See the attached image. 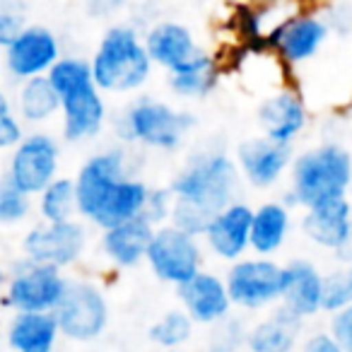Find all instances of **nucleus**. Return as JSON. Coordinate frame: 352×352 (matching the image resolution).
<instances>
[{
  "label": "nucleus",
  "mask_w": 352,
  "mask_h": 352,
  "mask_svg": "<svg viewBox=\"0 0 352 352\" xmlns=\"http://www.w3.org/2000/svg\"><path fill=\"white\" fill-rule=\"evenodd\" d=\"M196 323L193 318L179 309H166L157 321H152V326L147 328V338L152 340V345H157L160 350H179L193 338Z\"/></svg>",
  "instance_id": "c85d7f7f"
},
{
  "label": "nucleus",
  "mask_w": 352,
  "mask_h": 352,
  "mask_svg": "<svg viewBox=\"0 0 352 352\" xmlns=\"http://www.w3.org/2000/svg\"><path fill=\"white\" fill-rule=\"evenodd\" d=\"M0 352H3V350H0Z\"/></svg>",
  "instance_id": "37998d69"
},
{
  "label": "nucleus",
  "mask_w": 352,
  "mask_h": 352,
  "mask_svg": "<svg viewBox=\"0 0 352 352\" xmlns=\"http://www.w3.org/2000/svg\"><path fill=\"white\" fill-rule=\"evenodd\" d=\"M68 287V278L60 268L22 256L8 270V287L0 307L17 311H56Z\"/></svg>",
  "instance_id": "6e6552de"
},
{
  "label": "nucleus",
  "mask_w": 352,
  "mask_h": 352,
  "mask_svg": "<svg viewBox=\"0 0 352 352\" xmlns=\"http://www.w3.org/2000/svg\"><path fill=\"white\" fill-rule=\"evenodd\" d=\"M176 297L196 326H215L222 318L232 316V309H234L230 292H227L225 275L206 268L184 285H179Z\"/></svg>",
  "instance_id": "a211bd4d"
},
{
  "label": "nucleus",
  "mask_w": 352,
  "mask_h": 352,
  "mask_svg": "<svg viewBox=\"0 0 352 352\" xmlns=\"http://www.w3.org/2000/svg\"><path fill=\"white\" fill-rule=\"evenodd\" d=\"M60 97V135L65 142L94 140L104 131L109 107L87 58L63 56L46 75Z\"/></svg>",
  "instance_id": "7ed1b4c3"
},
{
  "label": "nucleus",
  "mask_w": 352,
  "mask_h": 352,
  "mask_svg": "<svg viewBox=\"0 0 352 352\" xmlns=\"http://www.w3.org/2000/svg\"><path fill=\"white\" fill-rule=\"evenodd\" d=\"M12 104H15V113L22 118L25 126H46L60 113V97L46 75L17 85V94Z\"/></svg>",
  "instance_id": "bb28decb"
},
{
  "label": "nucleus",
  "mask_w": 352,
  "mask_h": 352,
  "mask_svg": "<svg viewBox=\"0 0 352 352\" xmlns=\"http://www.w3.org/2000/svg\"><path fill=\"white\" fill-rule=\"evenodd\" d=\"M171 210H174V193H171V188L169 186L150 188V196H147L145 212H142V215L155 227H160L171 220Z\"/></svg>",
  "instance_id": "72a5a7b5"
},
{
  "label": "nucleus",
  "mask_w": 352,
  "mask_h": 352,
  "mask_svg": "<svg viewBox=\"0 0 352 352\" xmlns=\"http://www.w3.org/2000/svg\"><path fill=\"white\" fill-rule=\"evenodd\" d=\"M25 27H27L25 15L17 8L8 6V3H0V49L6 51Z\"/></svg>",
  "instance_id": "f704fd0d"
},
{
  "label": "nucleus",
  "mask_w": 352,
  "mask_h": 352,
  "mask_svg": "<svg viewBox=\"0 0 352 352\" xmlns=\"http://www.w3.org/2000/svg\"><path fill=\"white\" fill-rule=\"evenodd\" d=\"M352 184V157L338 142H321L299 152L289 166V191L283 203L289 208H314L347 196Z\"/></svg>",
  "instance_id": "39448f33"
},
{
  "label": "nucleus",
  "mask_w": 352,
  "mask_h": 352,
  "mask_svg": "<svg viewBox=\"0 0 352 352\" xmlns=\"http://www.w3.org/2000/svg\"><path fill=\"white\" fill-rule=\"evenodd\" d=\"M304 318L285 309L283 304L273 307L265 318L249 326L246 350L249 352H294L302 336Z\"/></svg>",
  "instance_id": "b1692460"
},
{
  "label": "nucleus",
  "mask_w": 352,
  "mask_h": 352,
  "mask_svg": "<svg viewBox=\"0 0 352 352\" xmlns=\"http://www.w3.org/2000/svg\"><path fill=\"white\" fill-rule=\"evenodd\" d=\"M145 263L157 280L179 287L203 270L206 246H203L201 236L188 234V232L166 222V225L157 227L152 234Z\"/></svg>",
  "instance_id": "1a4fd4ad"
},
{
  "label": "nucleus",
  "mask_w": 352,
  "mask_h": 352,
  "mask_svg": "<svg viewBox=\"0 0 352 352\" xmlns=\"http://www.w3.org/2000/svg\"><path fill=\"white\" fill-rule=\"evenodd\" d=\"M328 34H331V27H328L326 17L307 10L285 22L268 39L265 49L273 51L283 65L292 68V65H302L311 60L328 41Z\"/></svg>",
  "instance_id": "f3484780"
},
{
  "label": "nucleus",
  "mask_w": 352,
  "mask_h": 352,
  "mask_svg": "<svg viewBox=\"0 0 352 352\" xmlns=\"http://www.w3.org/2000/svg\"><path fill=\"white\" fill-rule=\"evenodd\" d=\"M73 179L78 217L97 230H109L145 212L150 186L133 174L126 147L113 145L89 155Z\"/></svg>",
  "instance_id": "f257e3e1"
},
{
  "label": "nucleus",
  "mask_w": 352,
  "mask_h": 352,
  "mask_svg": "<svg viewBox=\"0 0 352 352\" xmlns=\"http://www.w3.org/2000/svg\"><path fill=\"white\" fill-rule=\"evenodd\" d=\"M220 78H222L220 58L215 54H210V51H206L201 58L188 63L186 68L166 73V85H169L171 94H176L179 99L198 102V99H206L220 85Z\"/></svg>",
  "instance_id": "a878e982"
},
{
  "label": "nucleus",
  "mask_w": 352,
  "mask_h": 352,
  "mask_svg": "<svg viewBox=\"0 0 352 352\" xmlns=\"http://www.w3.org/2000/svg\"><path fill=\"white\" fill-rule=\"evenodd\" d=\"M25 135V123L15 113V104L0 89V150L10 152Z\"/></svg>",
  "instance_id": "2f4dec72"
},
{
  "label": "nucleus",
  "mask_w": 352,
  "mask_h": 352,
  "mask_svg": "<svg viewBox=\"0 0 352 352\" xmlns=\"http://www.w3.org/2000/svg\"><path fill=\"white\" fill-rule=\"evenodd\" d=\"M251 220L254 208L239 198L217 210L201 234L206 251L227 265L244 258L246 251H251Z\"/></svg>",
  "instance_id": "2eb2a0df"
},
{
  "label": "nucleus",
  "mask_w": 352,
  "mask_h": 352,
  "mask_svg": "<svg viewBox=\"0 0 352 352\" xmlns=\"http://www.w3.org/2000/svg\"><path fill=\"white\" fill-rule=\"evenodd\" d=\"M323 17H326L331 32H338V34H350L352 32V8L347 6V3H336V6H331Z\"/></svg>",
  "instance_id": "e433bc0d"
},
{
  "label": "nucleus",
  "mask_w": 352,
  "mask_h": 352,
  "mask_svg": "<svg viewBox=\"0 0 352 352\" xmlns=\"http://www.w3.org/2000/svg\"><path fill=\"white\" fill-rule=\"evenodd\" d=\"M36 212L41 222L78 220V193L73 176H58L36 196Z\"/></svg>",
  "instance_id": "cd10ccee"
},
{
  "label": "nucleus",
  "mask_w": 352,
  "mask_h": 352,
  "mask_svg": "<svg viewBox=\"0 0 352 352\" xmlns=\"http://www.w3.org/2000/svg\"><path fill=\"white\" fill-rule=\"evenodd\" d=\"M292 160V145H283V142H275L265 135L246 138L244 142L236 145L234 152L239 176L249 186L261 188V191L280 184V179L289 174Z\"/></svg>",
  "instance_id": "dca6fc26"
},
{
  "label": "nucleus",
  "mask_w": 352,
  "mask_h": 352,
  "mask_svg": "<svg viewBox=\"0 0 352 352\" xmlns=\"http://www.w3.org/2000/svg\"><path fill=\"white\" fill-rule=\"evenodd\" d=\"M166 352H179V350H166Z\"/></svg>",
  "instance_id": "79ce46f5"
},
{
  "label": "nucleus",
  "mask_w": 352,
  "mask_h": 352,
  "mask_svg": "<svg viewBox=\"0 0 352 352\" xmlns=\"http://www.w3.org/2000/svg\"><path fill=\"white\" fill-rule=\"evenodd\" d=\"M249 326L239 316H227L208 331V352H239L246 347Z\"/></svg>",
  "instance_id": "c756f323"
},
{
  "label": "nucleus",
  "mask_w": 352,
  "mask_h": 352,
  "mask_svg": "<svg viewBox=\"0 0 352 352\" xmlns=\"http://www.w3.org/2000/svg\"><path fill=\"white\" fill-rule=\"evenodd\" d=\"M302 232L311 244L333 251L340 263H352V206L347 196L307 208Z\"/></svg>",
  "instance_id": "4468645a"
},
{
  "label": "nucleus",
  "mask_w": 352,
  "mask_h": 352,
  "mask_svg": "<svg viewBox=\"0 0 352 352\" xmlns=\"http://www.w3.org/2000/svg\"><path fill=\"white\" fill-rule=\"evenodd\" d=\"M22 256L34 263L65 270L82 258L87 249V230L80 220L39 222L22 236Z\"/></svg>",
  "instance_id": "f8f14e48"
},
{
  "label": "nucleus",
  "mask_w": 352,
  "mask_h": 352,
  "mask_svg": "<svg viewBox=\"0 0 352 352\" xmlns=\"http://www.w3.org/2000/svg\"><path fill=\"white\" fill-rule=\"evenodd\" d=\"M60 336L75 342H92L104 336L111 318L104 289L92 280H68V287L54 311Z\"/></svg>",
  "instance_id": "9d476101"
},
{
  "label": "nucleus",
  "mask_w": 352,
  "mask_h": 352,
  "mask_svg": "<svg viewBox=\"0 0 352 352\" xmlns=\"http://www.w3.org/2000/svg\"><path fill=\"white\" fill-rule=\"evenodd\" d=\"M157 227L145 215L126 220L121 225H113L109 230H102L99 236V251L107 258L111 268L131 270L145 263L147 249H150L152 234Z\"/></svg>",
  "instance_id": "412c9836"
},
{
  "label": "nucleus",
  "mask_w": 352,
  "mask_h": 352,
  "mask_svg": "<svg viewBox=\"0 0 352 352\" xmlns=\"http://www.w3.org/2000/svg\"><path fill=\"white\" fill-rule=\"evenodd\" d=\"M126 6V0H87V10L94 17H109Z\"/></svg>",
  "instance_id": "58836bf2"
},
{
  "label": "nucleus",
  "mask_w": 352,
  "mask_h": 352,
  "mask_svg": "<svg viewBox=\"0 0 352 352\" xmlns=\"http://www.w3.org/2000/svg\"><path fill=\"white\" fill-rule=\"evenodd\" d=\"M292 230V208L283 201H265L254 208L251 220V251L256 256L273 258L289 239Z\"/></svg>",
  "instance_id": "393cba45"
},
{
  "label": "nucleus",
  "mask_w": 352,
  "mask_h": 352,
  "mask_svg": "<svg viewBox=\"0 0 352 352\" xmlns=\"http://www.w3.org/2000/svg\"><path fill=\"white\" fill-rule=\"evenodd\" d=\"M345 278H347V285H350V292H352V263L350 265H345Z\"/></svg>",
  "instance_id": "a19ab883"
},
{
  "label": "nucleus",
  "mask_w": 352,
  "mask_h": 352,
  "mask_svg": "<svg viewBox=\"0 0 352 352\" xmlns=\"http://www.w3.org/2000/svg\"><path fill=\"white\" fill-rule=\"evenodd\" d=\"M225 285L234 309L263 311L278 307L285 287V265L268 256H244L227 265Z\"/></svg>",
  "instance_id": "0eeeda50"
},
{
  "label": "nucleus",
  "mask_w": 352,
  "mask_h": 352,
  "mask_svg": "<svg viewBox=\"0 0 352 352\" xmlns=\"http://www.w3.org/2000/svg\"><path fill=\"white\" fill-rule=\"evenodd\" d=\"M328 333H331L333 340H336L342 350L352 352V304H347V307L340 309V311L331 314Z\"/></svg>",
  "instance_id": "c9c22d12"
},
{
  "label": "nucleus",
  "mask_w": 352,
  "mask_h": 352,
  "mask_svg": "<svg viewBox=\"0 0 352 352\" xmlns=\"http://www.w3.org/2000/svg\"><path fill=\"white\" fill-rule=\"evenodd\" d=\"M280 304L304 321L323 311V273L311 261L294 258L285 265V287Z\"/></svg>",
  "instance_id": "5701e85b"
},
{
  "label": "nucleus",
  "mask_w": 352,
  "mask_h": 352,
  "mask_svg": "<svg viewBox=\"0 0 352 352\" xmlns=\"http://www.w3.org/2000/svg\"><path fill=\"white\" fill-rule=\"evenodd\" d=\"M258 126L265 138L283 145H292L309 126V111L302 94L289 85L273 89L258 104Z\"/></svg>",
  "instance_id": "6ab92c4d"
},
{
  "label": "nucleus",
  "mask_w": 352,
  "mask_h": 352,
  "mask_svg": "<svg viewBox=\"0 0 352 352\" xmlns=\"http://www.w3.org/2000/svg\"><path fill=\"white\" fill-rule=\"evenodd\" d=\"M32 212V196L22 193L17 186H12L6 176L0 179V225L15 227L30 217Z\"/></svg>",
  "instance_id": "7c9ffc66"
},
{
  "label": "nucleus",
  "mask_w": 352,
  "mask_h": 352,
  "mask_svg": "<svg viewBox=\"0 0 352 352\" xmlns=\"http://www.w3.org/2000/svg\"><path fill=\"white\" fill-rule=\"evenodd\" d=\"M60 171V142L46 131H32L10 150L6 179L27 196H39Z\"/></svg>",
  "instance_id": "9b49d317"
},
{
  "label": "nucleus",
  "mask_w": 352,
  "mask_h": 352,
  "mask_svg": "<svg viewBox=\"0 0 352 352\" xmlns=\"http://www.w3.org/2000/svg\"><path fill=\"white\" fill-rule=\"evenodd\" d=\"M155 68H162L166 73L186 68L196 58H201L208 49L198 44L196 34L188 30L184 22L174 20H162L155 22L150 30L142 34Z\"/></svg>",
  "instance_id": "aec40b11"
},
{
  "label": "nucleus",
  "mask_w": 352,
  "mask_h": 352,
  "mask_svg": "<svg viewBox=\"0 0 352 352\" xmlns=\"http://www.w3.org/2000/svg\"><path fill=\"white\" fill-rule=\"evenodd\" d=\"M3 54L8 75L17 85L32 78H44L63 58L58 34L44 25H27Z\"/></svg>",
  "instance_id": "ddd939ff"
},
{
  "label": "nucleus",
  "mask_w": 352,
  "mask_h": 352,
  "mask_svg": "<svg viewBox=\"0 0 352 352\" xmlns=\"http://www.w3.org/2000/svg\"><path fill=\"white\" fill-rule=\"evenodd\" d=\"M302 352H345L328 331H316L311 336L304 338Z\"/></svg>",
  "instance_id": "4c0bfd02"
},
{
  "label": "nucleus",
  "mask_w": 352,
  "mask_h": 352,
  "mask_svg": "<svg viewBox=\"0 0 352 352\" xmlns=\"http://www.w3.org/2000/svg\"><path fill=\"white\" fill-rule=\"evenodd\" d=\"M89 68L104 94H133L150 82L155 63L135 27L111 25L99 39Z\"/></svg>",
  "instance_id": "20e7f679"
},
{
  "label": "nucleus",
  "mask_w": 352,
  "mask_h": 352,
  "mask_svg": "<svg viewBox=\"0 0 352 352\" xmlns=\"http://www.w3.org/2000/svg\"><path fill=\"white\" fill-rule=\"evenodd\" d=\"M239 182L241 176L234 157L227 155L222 147L196 150L169 184L174 193L169 222L188 234L201 236L212 215L236 201Z\"/></svg>",
  "instance_id": "f03ea898"
},
{
  "label": "nucleus",
  "mask_w": 352,
  "mask_h": 352,
  "mask_svg": "<svg viewBox=\"0 0 352 352\" xmlns=\"http://www.w3.org/2000/svg\"><path fill=\"white\" fill-rule=\"evenodd\" d=\"M196 126L193 113L157 97L131 102L116 118V135L128 145L157 152H176Z\"/></svg>",
  "instance_id": "423d86ee"
},
{
  "label": "nucleus",
  "mask_w": 352,
  "mask_h": 352,
  "mask_svg": "<svg viewBox=\"0 0 352 352\" xmlns=\"http://www.w3.org/2000/svg\"><path fill=\"white\" fill-rule=\"evenodd\" d=\"M3 338L10 352H56L63 336L54 311H17L8 321Z\"/></svg>",
  "instance_id": "4be33fe9"
},
{
  "label": "nucleus",
  "mask_w": 352,
  "mask_h": 352,
  "mask_svg": "<svg viewBox=\"0 0 352 352\" xmlns=\"http://www.w3.org/2000/svg\"><path fill=\"white\" fill-rule=\"evenodd\" d=\"M6 287H8V270L0 265V302H3V294H6Z\"/></svg>",
  "instance_id": "ea45409f"
},
{
  "label": "nucleus",
  "mask_w": 352,
  "mask_h": 352,
  "mask_svg": "<svg viewBox=\"0 0 352 352\" xmlns=\"http://www.w3.org/2000/svg\"><path fill=\"white\" fill-rule=\"evenodd\" d=\"M347 304H352V292L347 285L345 270H333V273L323 275V311L336 314L345 309Z\"/></svg>",
  "instance_id": "473e14b6"
}]
</instances>
